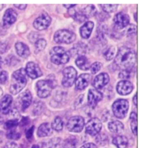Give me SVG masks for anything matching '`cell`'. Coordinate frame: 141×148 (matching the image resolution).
<instances>
[{"mask_svg": "<svg viewBox=\"0 0 141 148\" xmlns=\"http://www.w3.org/2000/svg\"><path fill=\"white\" fill-rule=\"evenodd\" d=\"M136 52L131 48L127 46H122L119 48L118 53L114 59V64L122 70H131L134 66Z\"/></svg>", "mask_w": 141, "mask_h": 148, "instance_id": "1", "label": "cell"}, {"mask_svg": "<svg viewBox=\"0 0 141 148\" xmlns=\"http://www.w3.org/2000/svg\"><path fill=\"white\" fill-rule=\"evenodd\" d=\"M26 84L27 79L25 69L20 68L16 70L12 75L10 92L12 95H17L24 88Z\"/></svg>", "mask_w": 141, "mask_h": 148, "instance_id": "2", "label": "cell"}, {"mask_svg": "<svg viewBox=\"0 0 141 148\" xmlns=\"http://www.w3.org/2000/svg\"><path fill=\"white\" fill-rule=\"evenodd\" d=\"M50 60L56 65L66 64L70 60V56L64 50L59 46L52 48L50 51Z\"/></svg>", "mask_w": 141, "mask_h": 148, "instance_id": "3", "label": "cell"}, {"mask_svg": "<svg viewBox=\"0 0 141 148\" xmlns=\"http://www.w3.org/2000/svg\"><path fill=\"white\" fill-rule=\"evenodd\" d=\"M129 109V103L126 99H118L112 105L114 114L118 119H123L127 115Z\"/></svg>", "mask_w": 141, "mask_h": 148, "instance_id": "4", "label": "cell"}, {"mask_svg": "<svg viewBox=\"0 0 141 148\" xmlns=\"http://www.w3.org/2000/svg\"><path fill=\"white\" fill-rule=\"evenodd\" d=\"M76 35L68 30H59L55 32L54 40L57 44H70L75 41Z\"/></svg>", "mask_w": 141, "mask_h": 148, "instance_id": "5", "label": "cell"}, {"mask_svg": "<svg viewBox=\"0 0 141 148\" xmlns=\"http://www.w3.org/2000/svg\"><path fill=\"white\" fill-rule=\"evenodd\" d=\"M77 72L73 67H67L63 70L62 85L66 88L71 87L77 79Z\"/></svg>", "mask_w": 141, "mask_h": 148, "instance_id": "6", "label": "cell"}, {"mask_svg": "<svg viewBox=\"0 0 141 148\" xmlns=\"http://www.w3.org/2000/svg\"><path fill=\"white\" fill-rule=\"evenodd\" d=\"M84 119L82 116H72L68 120L67 128L72 132H80L84 127Z\"/></svg>", "mask_w": 141, "mask_h": 148, "instance_id": "7", "label": "cell"}, {"mask_svg": "<svg viewBox=\"0 0 141 148\" xmlns=\"http://www.w3.org/2000/svg\"><path fill=\"white\" fill-rule=\"evenodd\" d=\"M38 97L44 99L50 96L52 87L47 80H40L36 84Z\"/></svg>", "mask_w": 141, "mask_h": 148, "instance_id": "8", "label": "cell"}, {"mask_svg": "<svg viewBox=\"0 0 141 148\" xmlns=\"http://www.w3.org/2000/svg\"><path fill=\"white\" fill-rule=\"evenodd\" d=\"M51 23V18L46 12H43L35 19L33 23L34 28L38 30H46Z\"/></svg>", "mask_w": 141, "mask_h": 148, "instance_id": "9", "label": "cell"}, {"mask_svg": "<svg viewBox=\"0 0 141 148\" xmlns=\"http://www.w3.org/2000/svg\"><path fill=\"white\" fill-rule=\"evenodd\" d=\"M102 128L101 121L97 118H93L87 123L86 126V132L90 136H95L98 134Z\"/></svg>", "mask_w": 141, "mask_h": 148, "instance_id": "10", "label": "cell"}, {"mask_svg": "<svg viewBox=\"0 0 141 148\" xmlns=\"http://www.w3.org/2000/svg\"><path fill=\"white\" fill-rule=\"evenodd\" d=\"M32 102V95L28 90L22 92L18 97L17 103L18 106L21 108L22 111L26 110Z\"/></svg>", "mask_w": 141, "mask_h": 148, "instance_id": "11", "label": "cell"}, {"mask_svg": "<svg viewBox=\"0 0 141 148\" xmlns=\"http://www.w3.org/2000/svg\"><path fill=\"white\" fill-rule=\"evenodd\" d=\"M25 72L26 75L32 79L39 78L43 75L39 66L34 62H28L27 64Z\"/></svg>", "mask_w": 141, "mask_h": 148, "instance_id": "12", "label": "cell"}, {"mask_svg": "<svg viewBox=\"0 0 141 148\" xmlns=\"http://www.w3.org/2000/svg\"><path fill=\"white\" fill-rule=\"evenodd\" d=\"M129 17L124 12H119L114 17V23L118 29H123L127 27L129 23Z\"/></svg>", "mask_w": 141, "mask_h": 148, "instance_id": "13", "label": "cell"}, {"mask_svg": "<svg viewBox=\"0 0 141 148\" xmlns=\"http://www.w3.org/2000/svg\"><path fill=\"white\" fill-rule=\"evenodd\" d=\"M103 94L99 90L94 89H90L88 92V101L89 106L92 108H94L99 101L103 99Z\"/></svg>", "mask_w": 141, "mask_h": 148, "instance_id": "14", "label": "cell"}, {"mask_svg": "<svg viewBox=\"0 0 141 148\" xmlns=\"http://www.w3.org/2000/svg\"><path fill=\"white\" fill-rule=\"evenodd\" d=\"M17 18V14L13 9L8 8L5 12L3 16V26L9 27L15 22Z\"/></svg>", "mask_w": 141, "mask_h": 148, "instance_id": "15", "label": "cell"}, {"mask_svg": "<svg viewBox=\"0 0 141 148\" xmlns=\"http://www.w3.org/2000/svg\"><path fill=\"white\" fill-rule=\"evenodd\" d=\"M110 82V77L107 74L105 73H102L99 74L94 79L92 86L96 89H101L106 86Z\"/></svg>", "mask_w": 141, "mask_h": 148, "instance_id": "16", "label": "cell"}, {"mask_svg": "<svg viewBox=\"0 0 141 148\" xmlns=\"http://www.w3.org/2000/svg\"><path fill=\"white\" fill-rule=\"evenodd\" d=\"M133 84L129 81L123 80L118 82L116 86V90L120 95H127L132 92Z\"/></svg>", "mask_w": 141, "mask_h": 148, "instance_id": "17", "label": "cell"}, {"mask_svg": "<svg viewBox=\"0 0 141 148\" xmlns=\"http://www.w3.org/2000/svg\"><path fill=\"white\" fill-rule=\"evenodd\" d=\"M12 103V97L9 95H5L0 101V112L3 114H8L10 112Z\"/></svg>", "mask_w": 141, "mask_h": 148, "instance_id": "18", "label": "cell"}, {"mask_svg": "<svg viewBox=\"0 0 141 148\" xmlns=\"http://www.w3.org/2000/svg\"><path fill=\"white\" fill-rule=\"evenodd\" d=\"M91 79V75L89 74H82L76 80L75 86L77 90H84L88 86Z\"/></svg>", "mask_w": 141, "mask_h": 148, "instance_id": "19", "label": "cell"}, {"mask_svg": "<svg viewBox=\"0 0 141 148\" xmlns=\"http://www.w3.org/2000/svg\"><path fill=\"white\" fill-rule=\"evenodd\" d=\"M94 24L92 21H87L80 28V35L84 39H88L91 35Z\"/></svg>", "mask_w": 141, "mask_h": 148, "instance_id": "20", "label": "cell"}, {"mask_svg": "<svg viewBox=\"0 0 141 148\" xmlns=\"http://www.w3.org/2000/svg\"><path fill=\"white\" fill-rule=\"evenodd\" d=\"M15 49L17 55L23 58H27L30 54L28 46L22 42H17L15 44Z\"/></svg>", "mask_w": 141, "mask_h": 148, "instance_id": "21", "label": "cell"}, {"mask_svg": "<svg viewBox=\"0 0 141 148\" xmlns=\"http://www.w3.org/2000/svg\"><path fill=\"white\" fill-rule=\"evenodd\" d=\"M52 133V129L48 123H44L41 124L38 128L37 134L39 137H46L51 135Z\"/></svg>", "mask_w": 141, "mask_h": 148, "instance_id": "22", "label": "cell"}, {"mask_svg": "<svg viewBox=\"0 0 141 148\" xmlns=\"http://www.w3.org/2000/svg\"><path fill=\"white\" fill-rule=\"evenodd\" d=\"M75 64L82 70H88L90 68V61L86 56H79L76 59Z\"/></svg>", "mask_w": 141, "mask_h": 148, "instance_id": "23", "label": "cell"}, {"mask_svg": "<svg viewBox=\"0 0 141 148\" xmlns=\"http://www.w3.org/2000/svg\"><path fill=\"white\" fill-rule=\"evenodd\" d=\"M108 128L112 132L115 134H118L123 131L124 125L122 123L118 121H114L109 123L108 124Z\"/></svg>", "mask_w": 141, "mask_h": 148, "instance_id": "24", "label": "cell"}, {"mask_svg": "<svg viewBox=\"0 0 141 148\" xmlns=\"http://www.w3.org/2000/svg\"><path fill=\"white\" fill-rule=\"evenodd\" d=\"M112 143L118 148H126L128 144V140L126 136L119 135L113 138Z\"/></svg>", "mask_w": 141, "mask_h": 148, "instance_id": "25", "label": "cell"}, {"mask_svg": "<svg viewBox=\"0 0 141 148\" xmlns=\"http://www.w3.org/2000/svg\"><path fill=\"white\" fill-rule=\"evenodd\" d=\"M82 10L87 19L93 17L97 14V10L94 5H88L84 8H82Z\"/></svg>", "mask_w": 141, "mask_h": 148, "instance_id": "26", "label": "cell"}, {"mask_svg": "<svg viewBox=\"0 0 141 148\" xmlns=\"http://www.w3.org/2000/svg\"><path fill=\"white\" fill-rule=\"evenodd\" d=\"M75 54H77L79 56H84L87 52V46L83 43H78L74 46Z\"/></svg>", "mask_w": 141, "mask_h": 148, "instance_id": "27", "label": "cell"}, {"mask_svg": "<svg viewBox=\"0 0 141 148\" xmlns=\"http://www.w3.org/2000/svg\"><path fill=\"white\" fill-rule=\"evenodd\" d=\"M52 129L55 130L59 132L61 131L64 127V122H63L62 119L59 116H57L54 119V121L52 123Z\"/></svg>", "mask_w": 141, "mask_h": 148, "instance_id": "28", "label": "cell"}, {"mask_svg": "<svg viewBox=\"0 0 141 148\" xmlns=\"http://www.w3.org/2000/svg\"><path fill=\"white\" fill-rule=\"evenodd\" d=\"M131 119V129L134 135H137V114L134 112H132L130 114Z\"/></svg>", "mask_w": 141, "mask_h": 148, "instance_id": "29", "label": "cell"}, {"mask_svg": "<svg viewBox=\"0 0 141 148\" xmlns=\"http://www.w3.org/2000/svg\"><path fill=\"white\" fill-rule=\"evenodd\" d=\"M62 140L59 138H55L50 140L48 145V148H64L63 147Z\"/></svg>", "mask_w": 141, "mask_h": 148, "instance_id": "30", "label": "cell"}, {"mask_svg": "<svg viewBox=\"0 0 141 148\" xmlns=\"http://www.w3.org/2000/svg\"><path fill=\"white\" fill-rule=\"evenodd\" d=\"M100 6L105 13L114 12L117 10V8H118V5L117 4H101Z\"/></svg>", "mask_w": 141, "mask_h": 148, "instance_id": "31", "label": "cell"}, {"mask_svg": "<svg viewBox=\"0 0 141 148\" xmlns=\"http://www.w3.org/2000/svg\"><path fill=\"white\" fill-rule=\"evenodd\" d=\"M19 124V122H18V119H10V120L7 121L5 123V128L8 130H14Z\"/></svg>", "mask_w": 141, "mask_h": 148, "instance_id": "32", "label": "cell"}, {"mask_svg": "<svg viewBox=\"0 0 141 148\" xmlns=\"http://www.w3.org/2000/svg\"><path fill=\"white\" fill-rule=\"evenodd\" d=\"M46 41L44 39H37L35 42V50L38 52L42 51L45 49L46 46Z\"/></svg>", "mask_w": 141, "mask_h": 148, "instance_id": "33", "label": "cell"}, {"mask_svg": "<svg viewBox=\"0 0 141 148\" xmlns=\"http://www.w3.org/2000/svg\"><path fill=\"white\" fill-rule=\"evenodd\" d=\"M115 48L113 46H110L109 48H107L105 51L103 52V56L105 59L107 61H110L113 59L114 55Z\"/></svg>", "mask_w": 141, "mask_h": 148, "instance_id": "34", "label": "cell"}, {"mask_svg": "<svg viewBox=\"0 0 141 148\" xmlns=\"http://www.w3.org/2000/svg\"><path fill=\"white\" fill-rule=\"evenodd\" d=\"M96 141L100 145H104L107 143L108 138L105 134H100L96 138Z\"/></svg>", "mask_w": 141, "mask_h": 148, "instance_id": "35", "label": "cell"}, {"mask_svg": "<svg viewBox=\"0 0 141 148\" xmlns=\"http://www.w3.org/2000/svg\"><path fill=\"white\" fill-rule=\"evenodd\" d=\"M64 148H76V140L75 138H69L66 139L63 145Z\"/></svg>", "mask_w": 141, "mask_h": 148, "instance_id": "36", "label": "cell"}, {"mask_svg": "<svg viewBox=\"0 0 141 148\" xmlns=\"http://www.w3.org/2000/svg\"><path fill=\"white\" fill-rule=\"evenodd\" d=\"M6 136L7 138H9V139L17 140L21 137V134L17 132L14 130H9L8 132L7 133Z\"/></svg>", "mask_w": 141, "mask_h": 148, "instance_id": "37", "label": "cell"}, {"mask_svg": "<svg viewBox=\"0 0 141 148\" xmlns=\"http://www.w3.org/2000/svg\"><path fill=\"white\" fill-rule=\"evenodd\" d=\"M102 66H103V64H101V62H94V64L91 66V67H90V68H91L92 74L94 75V74L98 73L99 70L101 69Z\"/></svg>", "mask_w": 141, "mask_h": 148, "instance_id": "38", "label": "cell"}, {"mask_svg": "<svg viewBox=\"0 0 141 148\" xmlns=\"http://www.w3.org/2000/svg\"><path fill=\"white\" fill-rule=\"evenodd\" d=\"M8 73L0 68V84H5L8 79Z\"/></svg>", "mask_w": 141, "mask_h": 148, "instance_id": "39", "label": "cell"}, {"mask_svg": "<svg viewBox=\"0 0 141 148\" xmlns=\"http://www.w3.org/2000/svg\"><path fill=\"white\" fill-rule=\"evenodd\" d=\"M131 70H122V71L120 73V74H119L118 77L122 79H129L130 77H131Z\"/></svg>", "mask_w": 141, "mask_h": 148, "instance_id": "40", "label": "cell"}, {"mask_svg": "<svg viewBox=\"0 0 141 148\" xmlns=\"http://www.w3.org/2000/svg\"><path fill=\"white\" fill-rule=\"evenodd\" d=\"M34 129H35V127H34V126H32V127H30V129H29L28 130H27V132H26V138H27V139L29 140H30L32 139V135H33Z\"/></svg>", "mask_w": 141, "mask_h": 148, "instance_id": "41", "label": "cell"}, {"mask_svg": "<svg viewBox=\"0 0 141 148\" xmlns=\"http://www.w3.org/2000/svg\"><path fill=\"white\" fill-rule=\"evenodd\" d=\"M3 148H19V147H18L17 143H15L9 142V143H7Z\"/></svg>", "mask_w": 141, "mask_h": 148, "instance_id": "42", "label": "cell"}, {"mask_svg": "<svg viewBox=\"0 0 141 148\" xmlns=\"http://www.w3.org/2000/svg\"><path fill=\"white\" fill-rule=\"evenodd\" d=\"M136 31V27L134 25L131 24L130 26L129 27L127 30V33L129 35H132V34H134Z\"/></svg>", "mask_w": 141, "mask_h": 148, "instance_id": "43", "label": "cell"}, {"mask_svg": "<svg viewBox=\"0 0 141 148\" xmlns=\"http://www.w3.org/2000/svg\"><path fill=\"white\" fill-rule=\"evenodd\" d=\"M81 148H97V146L95 144L92 143H89L85 144L81 147Z\"/></svg>", "mask_w": 141, "mask_h": 148, "instance_id": "44", "label": "cell"}, {"mask_svg": "<svg viewBox=\"0 0 141 148\" xmlns=\"http://www.w3.org/2000/svg\"><path fill=\"white\" fill-rule=\"evenodd\" d=\"M14 6L17 8L18 9H20V10H23L26 8L27 5L26 4H14Z\"/></svg>", "mask_w": 141, "mask_h": 148, "instance_id": "45", "label": "cell"}, {"mask_svg": "<svg viewBox=\"0 0 141 148\" xmlns=\"http://www.w3.org/2000/svg\"><path fill=\"white\" fill-rule=\"evenodd\" d=\"M133 103L136 106H137V94H136L133 98Z\"/></svg>", "mask_w": 141, "mask_h": 148, "instance_id": "46", "label": "cell"}, {"mask_svg": "<svg viewBox=\"0 0 141 148\" xmlns=\"http://www.w3.org/2000/svg\"><path fill=\"white\" fill-rule=\"evenodd\" d=\"M75 6H76L75 4H64V6L66 7V8H68V9H70V8H73V7H75Z\"/></svg>", "mask_w": 141, "mask_h": 148, "instance_id": "47", "label": "cell"}, {"mask_svg": "<svg viewBox=\"0 0 141 148\" xmlns=\"http://www.w3.org/2000/svg\"><path fill=\"white\" fill-rule=\"evenodd\" d=\"M134 20L136 21H137V13L136 12H135L134 13Z\"/></svg>", "mask_w": 141, "mask_h": 148, "instance_id": "48", "label": "cell"}, {"mask_svg": "<svg viewBox=\"0 0 141 148\" xmlns=\"http://www.w3.org/2000/svg\"><path fill=\"white\" fill-rule=\"evenodd\" d=\"M1 65H2V59L0 57V68H1Z\"/></svg>", "mask_w": 141, "mask_h": 148, "instance_id": "49", "label": "cell"}, {"mask_svg": "<svg viewBox=\"0 0 141 148\" xmlns=\"http://www.w3.org/2000/svg\"><path fill=\"white\" fill-rule=\"evenodd\" d=\"M2 95H3V90L1 88H0V97H1Z\"/></svg>", "mask_w": 141, "mask_h": 148, "instance_id": "50", "label": "cell"}, {"mask_svg": "<svg viewBox=\"0 0 141 148\" xmlns=\"http://www.w3.org/2000/svg\"><path fill=\"white\" fill-rule=\"evenodd\" d=\"M32 148H39V145H34L32 147Z\"/></svg>", "mask_w": 141, "mask_h": 148, "instance_id": "51", "label": "cell"}, {"mask_svg": "<svg viewBox=\"0 0 141 148\" xmlns=\"http://www.w3.org/2000/svg\"><path fill=\"white\" fill-rule=\"evenodd\" d=\"M1 132L0 131V136H1Z\"/></svg>", "mask_w": 141, "mask_h": 148, "instance_id": "52", "label": "cell"}]
</instances>
